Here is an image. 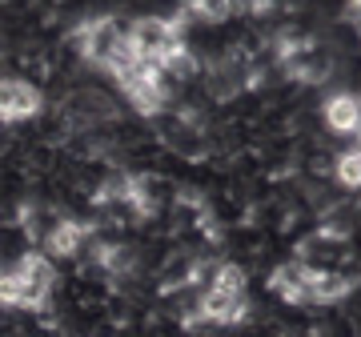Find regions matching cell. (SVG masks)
<instances>
[{"mask_svg":"<svg viewBox=\"0 0 361 337\" xmlns=\"http://www.w3.org/2000/svg\"><path fill=\"white\" fill-rule=\"evenodd\" d=\"M44 97L28 77H0V125H25L40 117Z\"/></svg>","mask_w":361,"mask_h":337,"instance_id":"cell-2","label":"cell"},{"mask_svg":"<svg viewBox=\"0 0 361 337\" xmlns=\"http://www.w3.org/2000/svg\"><path fill=\"white\" fill-rule=\"evenodd\" d=\"M253 313L249 293H229V289H201V321L217 325V329H233V325H245Z\"/></svg>","mask_w":361,"mask_h":337,"instance_id":"cell-4","label":"cell"},{"mask_svg":"<svg viewBox=\"0 0 361 337\" xmlns=\"http://www.w3.org/2000/svg\"><path fill=\"white\" fill-rule=\"evenodd\" d=\"M322 125L329 137H349V133L361 129V101L357 92H334V97H325L322 101Z\"/></svg>","mask_w":361,"mask_h":337,"instance_id":"cell-6","label":"cell"},{"mask_svg":"<svg viewBox=\"0 0 361 337\" xmlns=\"http://www.w3.org/2000/svg\"><path fill=\"white\" fill-rule=\"evenodd\" d=\"M85 233H89V225H80V221L73 217H61L56 225H52L49 233H44V257L49 261H73L80 253V245H85Z\"/></svg>","mask_w":361,"mask_h":337,"instance_id":"cell-7","label":"cell"},{"mask_svg":"<svg viewBox=\"0 0 361 337\" xmlns=\"http://www.w3.org/2000/svg\"><path fill=\"white\" fill-rule=\"evenodd\" d=\"M193 273H197V257L177 245L161 261V269L153 273V281H157V289H180V286H193Z\"/></svg>","mask_w":361,"mask_h":337,"instance_id":"cell-8","label":"cell"},{"mask_svg":"<svg viewBox=\"0 0 361 337\" xmlns=\"http://www.w3.org/2000/svg\"><path fill=\"white\" fill-rule=\"evenodd\" d=\"M349 253H353L349 241L329 237V233H322V229L305 233L301 237V245H297V261H301L310 273H337L349 261Z\"/></svg>","mask_w":361,"mask_h":337,"instance_id":"cell-3","label":"cell"},{"mask_svg":"<svg viewBox=\"0 0 361 337\" xmlns=\"http://www.w3.org/2000/svg\"><path fill=\"white\" fill-rule=\"evenodd\" d=\"M334 177L345 193H361V153L357 149H341V153H337Z\"/></svg>","mask_w":361,"mask_h":337,"instance_id":"cell-9","label":"cell"},{"mask_svg":"<svg viewBox=\"0 0 361 337\" xmlns=\"http://www.w3.org/2000/svg\"><path fill=\"white\" fill-rule=\"evenodd\" d=\"M269 289L277 293L281 301H289V305H313V273L301 265V261H281V265H273L269 273Z\"/></svg>","mask_w":361,"mask_h":337,"instance_id":"cell-5","label":"cell"},{"mask_svg":"<svg viewBox=\"0 0 361 337\" xmlns=\"http://www.w3.org/2000/svg\"><path fill=\"white\" fill-rule=\"evenodd\" d=\"M56 289V269L44 253H20L13 265H4V298L0 305L13 310H40Z\"/></svg>","mask_w":361,"mask_h":337,"instance_id":"cell-1","label":"cell"}]
</instances>
